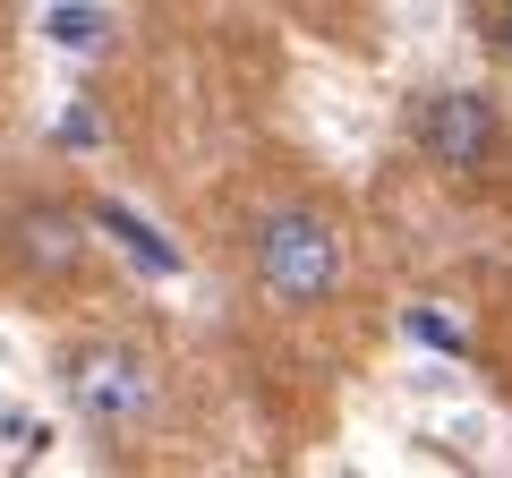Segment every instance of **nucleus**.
<instances>
[{
	"label": "nucleus",
	"mask_w": 512,
	"mask_h": 478,
	"mask_svg": "<svg viewBox=\"0 0 512 478\" xmlns=\"http://www.w3.org/2000/svg\"><path fill=\"white\" fill-rule=\"evenodd\" d=\"M35 35L60 43V52H111V43H120V18L94 9V0H60V9H43V18H35Z\"/></svg>",
	"instance_id": "39448f33"
},
{
	"label": "nucleus",
	"mask_w": 512,
	"mask_h": 478,
	"mask_svg": "<svg viewBox=\"0 0 512 478\" xmlns=\"http://www.w3.org/2000/svg\"><path fill=\"white\" fill-rule=\"evenodd\" d=\"M478 43H487L495 60L512 69V0H495V9H478Z\"/></svg>",
	"instance_id": "423d86ee"
},
{
	"label": "nucleus",
	"mask_w": 512,
	"mask_h": 478,
	"mask_svg": "<svg viewBox=\"0 0 512 478\" xmlns=\"http://www.w3.org/2000/svg\"><path fill=\"white\" fill-rule=\"evenodd\" d=\"M60 402H69V419H86V436L137 444L163 419V368L128 333H86L60 350Z\"/></svg>",
	"instance_id": "f03ea898"
},
{
	"label": "nucleus",
	"mask_w": 512,
	"mask_h": 478,
	"mask_svg": "<svg viewBox=\"0 0 512 478\" xmlns=\"http://www.w3.org/2000/svg\"><path fill=\"white\" fill-rule=\"evenodd\" d=\"M9 274L18 282H69L86 274V214L60 197H26L9 214Z\"/></svg>",
	"instance_id": "20e7f679"
},
{
	"label": "nucleus",
	"mask_w": 512,
	"mask_h": 478,
	"mask_svg": "<svg viewBox=\"0 0 512 478\" xmlns=\"http://www.w3.org/2000/svg\"><path fill=\"white\" fill-rule=\"evenodd\" d=\"M248 274L265 291V308L316 316L350 291V231L325 197H274L248 222Z\"/></svg>",
	"instance_id": "f257e3e1"
},
{
	"label": "nucleus",
	"mask_w": 512,
	"mask_h": 478,
	"mask_svg": "<svg viewBox=\"0 0 512 478\" xmlns=\"http://www.w3.org/2000/svg\"><path fill=\"white\" fill-rule=\"evenodd\" d=\"M410 146H419L444 180H487L512 154V129H504V103H495L487 86H427L419 103H410Z\"/></svg>",
	"instance_id": "7ed1b4c3"
}]
</instances>
